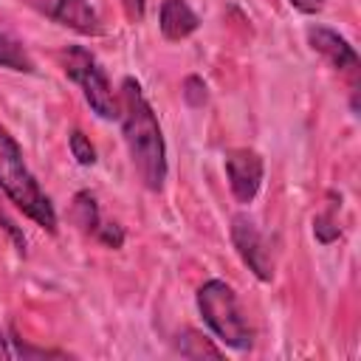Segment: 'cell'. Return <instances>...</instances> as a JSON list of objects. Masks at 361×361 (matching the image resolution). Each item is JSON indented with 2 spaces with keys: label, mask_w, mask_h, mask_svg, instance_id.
<instances>
[{
  "label": "cell",
  "mask_w": 361,
  "mask_h": 361,
  "mask_svg": "<svg viewBox=\"0 0 361 361\" xmlns=\"http://www.w3.org/2000/svg\"><path fill=\"white\" fill-rule=\"evenodd\" d=\"M118 124L121 135L133 161L135 175L149 192H161L166 183V141L158 124V116L144 96V87L138 79L124 76L118 87Z\"/></svg>",
  "instance_id": "obj_1"
},
{
  "label": "cell",
  "mask_w": 361,
  "mask_h": 361,
  "mask_svg": "<svg viewBox=\"0 0 361 361\" xmlns=\"http://www.w3.org/2000/svg\"><path fill=\"white\" fill-rule=\"evenodd\" d=\"M0 189L39 228H45L48 234L56 231V209L51 197L42 192V186L37 183L34 172L28 169L17 138L3 124H0Z\"/></svg>",
  "instance_id": "obj_2"
},
{
  "label": "cell",
  "mask_w": 361,
  "mask_h": 361,
  "mask_svg": "<svg viewBox=\"0 0 361 361\" xmlns=\"http://www.w3.org/2000/svg\"><path fill=\"white\" fill-rule=\"evenodd\" d=\"M195 302H197V313L203 319V324L212 330V336L226 344L228 350H237V353H245L251 350L254 344V330L248 324V316L234 293V288L223 279H206L197 293H195Z\"/></svg>",
  "instance_id": "obj_3"
},
{
  "label": "cell",
  "mask_w": 361,
  "mask_h": 361,
  "mask_svg": "<svg viewBox=\"0 0 361 361\" xmlns=\"http://www.w3.org/2000/svg\"><path fill=\"white\" fill-rule=\"evenodd\" d=\"M62 71L71 82L79 85L85 102L90 104V110L104 118V121H118V96L113 93L107 73L102 71L99 59L82 48V45H68L62 51Z\"/></svg>",
  "instance_id": "obj_4"
},
{
  "label": "cell",
  "mask_w": 361,
  "mask_h": 361,
  "mask_svg": "<svg viewBox=\"0 0 361 361\" xmlns=\"http://www.w3.org/2000/svg\"><path fill=\"white\" fill-rule=\"evenodd\" d=\"M231 243H234L240 259L248 265V271L259 282H271L274 279V257H271L257 223L248 214H234L231 217Z\"/></svg>",
  "instance_id": "obj_5"
},
{
  "label": "cell",
  "mask_w": 361,
  "mask_h": 361,
  "mask_svg": "<svg viewBox=\"0 0 361 361\" xmlns=\"http://www.w3.org/2000/svg\"><path fill=\"white\" fill-rule=\"evenodd\" d=\"M23 3L31 6L34 11H39L42 17L54 20L56 25H65V28L82 34V37L104 34L99 11L87 0H23Z\"/></svg>",
  "instance_id": "obj_6"
},
{
  "label": "cell",
  "mask_w": 361,
  "mask_h": 361,
  "mask_svg": "<svg viewBox=\"0 0 361 361\" xmlns=\"http://www.w3.org/2000/svg\"><path fill=\"white\" fill-rule=\"evenodd\" d=\"M226 178H228V189L234 195L237 203H251L262 186L265 178V161L257 149L248 147H237L226 152Z\"/></svg>",
  "instance_id": "obj_7"
},
{
  "label": "cell",
  "mask_w": 361,
  "mask_h": 361,
  "mask_svg": "<svg viewBox=\"0 0 361 361\" xmlns=\"http://www.w3.org/2000/svg\"><path fill=\"white\" fill-rule=\"evenodd\" d=\"M305 37H307V45H310L316 54H322L338 73H344V76L350 79L353 87L358 85V73H361L358 54H355V48H353L338 31H333V28H327V25H307Z\"/></svg>",
  "instance_id": "obj_8"
},
{
  "label": "cell",
  "mask_w": 361,
  "mask_h": 361,
  "mask_svg": "<svg viewBox=\"0 0 361 361\" xmlns=\"http://www.w3.org/2000/svg\"><path fill=\"white\" fill-rule=\"evenodd\" d=\"M71 217H73V223H76L82 231L93 234V237H96L99 243H104L107 248H121V245H124V231H121V226L102 220L99 206H96V197H93L90 192H76V195H73Z\"/></svg>",
  "instance_id": "obj_9"
},
{
  "label": "cell",
  "mask_w": 361,
  "mask_h": 361,
  "mask_svg": "<svg viewBox=\"0 0 361 361\" xmlns=\"http://www.w3.org/2000/svg\"><path fill=\"white\" fill-rule=\"evenodd\" d=\"M158 28L166 42H180L200 28V17L186 0H161Z\"/></svg>",
  "instance_id": "obj_10"
},
{
  "label": "cell",
  "mask_w": 361,
  "mask_h": 361,
  "mask_svg": "<svg viewBox=\"0 0 361 361\" xmlns=\"http://www.w3.org/2000/svg\"><path fill=\"white\" fill-rule=\"evenodd\" d=\"M0 68L17 71V73H34V59L31 54L6 31H0Z\"/></svg>",
  "instance_id": "obj_11"
},
{
  "label": "cell",
  "mask_w": 361,
  "mask_h": 361,
  "mask_svg": "<svg viewBox=\"0 0 361 361\" xmlns=\"http://www.w3.org/2000/svg\"><path fill=\"white\" fill-rule=\"evenodd\" d=\"M68 147H71V155L76 158V164H82V166H93L96 164V149H93L90 138L82 130H71Z\"/></svg>",
  "instance_id": "obj_12"
},
{
  "label": "cell",
  "mask_w": 361,
  "mask_h": 361,
  "mask_svg": "<svg viewBox=\"0 0 361 361\" xmlns=\"http://www.w3.org/2000/svg\"><path fill=\"white\" fill-rule=\"evenodd\" d=\"M180 93H183V102L189 107H203L206 99H209V87H206V82L200 76H186Z\"/></svg>",
  "instance_id": "obj_13"
},
{
  "label": "cell",
  "mask_w": 361,
  "mask_h": 361,
  "mask_svg": "<svg viewBox=\"0 0 361 361\" xmlns=\"http://www.w3.org/2000/svg\"><path fill=\"white\" fill-rule=\"evenodd\" d=\"M313 234H316L319 243H333L338 237V226L333 220V212H324V214L313 217Z\"/></svg>",
  "instance_id": "obj_14"
},
{
  "label": "cell",
  "mask_w": 361,
  "mask_h": 361,
  "mask_svg": "<svg viewBox=\"0 0 361 361\" xmlns=\"http://www.w3.org/2000/svg\"><path fill=\"white\" fill-rule=\"evenodd\" d=\"M118 3H121V8H124V14H127L130 23H141V20H144V14H147V0H118Z\"/></svg>",
  "instance_id": "obj_15"
},
{
  "label": "cell",
  "mask_w": 361,
  "mask_h": 361,
  "mask_svg": "<svg viewBox=\"0 0 361 361\" xmlns=\"http://www.w3.org/2000/svg\"><path fill=\"white\" fill-rule=\"evenodd\" d=\"M290 6L302 14H316V11L324 8V0H290Z\"/></svg>",
  "instance_id": "obj_16"
},
{
  "label": "cell",
  "mask_w": 361,
  "mask_h": 361,
  "mask_svg": "<svg viewBox=\"0 0 361 361\" xmlns=\"http://www.w3.org/2000/svg\"><path fill=\"white\" fill-rule=\"evenodd\" d=\"M11 355V350H8V338L3 336V330H0V358H8Z\"/></svg>",
  "instance_id": "obj_17"
}]
</instances>
